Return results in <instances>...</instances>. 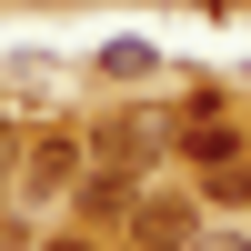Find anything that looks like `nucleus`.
Masks as SVG:
<instances>
[{
	"label": "nucleus",
	"instance_id": "obj_1",
	"mask_svg": "<svg viewBox=\"0 0 251 251\" xmlns=\"http://www.w3.org/2000/svg\"><path fill=\"white\" fill-rule=\"evenodd\" d=\"M20 191L30 201H60V191H80V141H30V161H20Z\"/></svg>",
	"mask_w": 251,
	"mask_h": 251
},
{
	"label": "nucleus",
	"instance_id": "obj_4",
	"mask_svg": "<svg viewBox=\"0 0 251 251\" xmlns=\"http://www.w3.org/2000/svg\"><path fill=\"white\" fill-rule=\"evenodd\" d=\"M80 211H91V221H131V201H141V171H131V161H100V171H80Z\"/></svg>",
	"mask_w": 251,
	"mask_h": 251
},
{
	"label": "nucleus",
	"instance_id": "obj_5",
	"mask_svg": "<svg viewBox=\"0 0 251 251\" xmlns=\"http://www.w3.org/2000/svg\"><path fill=\"white\" fill-rule=\"evenodd\" d=\"M151 151H161V131H151V121H111V131H100V161H131V171H141Z\"/></svg>",
	"mask_w": 251,
	"mask_h": 251
},
{
	"label": "nucleus",
	"instance_id": "obj_2",
	"mask_svg": "<svg viewBox=\"0 0 251 251\" xmlns=\"http://www.w3.org/2000/svg\"><path fill=\"white\" fill-rule=\"evenodd\" d=\"M191 231H201L191 201H171V191H161V201H131V241L141 251H191Z\"/></svg>",
	"mask_w": 251,
	"mask_h": 251
},
{
	"label": "nucleus",
	"instance_id": "obj_8",
	"mask_svg": "<svg viewBox=\"0 0 251 251\" xmlns=\"http://www.w3.org/2000/svg\"><path fill=\"white\" fill-rule=\"evenodd\" d=\"M201 251H251V241H201Z\"/></svg>",
	"mask_w": 251,
	"mask_h": 251
},
{
	"label": "nucleus",
	"instance_id": "obj_6",
	"mask_svg": "<svg viewBox=\"0 0 251 251\" xmlns=\"http://www.w3.org/2000/svg\"><path fill=\"white\" fill-rule=\"evenodd\" d=\"M201 191H211L221 211H241V201H251V161H211V181H201Z\"/></svg>",
	"mask_w": 251,
	"mask_h": 251
},
{
	"label": "nucleus",
	"instance_id": "obj_3",
	"mask_svg": "<svg viewBox=\"0 0 251 251\" xmlns=\"http://www.w3.org/2000/svg\"><path fill=\"white\" fill-rule=\"evenodd\" d=\"M171 141H181V151L201 161V171H211V161H231V121H221V100H211V91H201V100H181Z\"/></svg>",
	"mask_w": 251,
	"mask_h": 251
},
{
	"label": "nucleus",
	"instance_id": "obj_7",
	"mask_svg": "<svg viewBox=\"0 0 251 251\" xmlns=\"http://www.w3.org/2000/svg\"><path fill=\"white\" fill-rule=\"evenodd\" d=\"M50 251H91V241H80V231H60V241H50Z\"/></svg>",
	"mask_w": 251,
	"mask_h": 251
}]
</instances>
